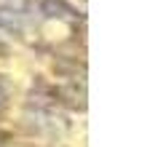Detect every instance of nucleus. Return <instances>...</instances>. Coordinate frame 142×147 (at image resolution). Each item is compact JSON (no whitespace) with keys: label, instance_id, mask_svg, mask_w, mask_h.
<instances>
[{"label":"nucleus","instance_id":"f257e3e1","mask_svg":"<svg viewBox=\"0 0 142 147\" xmlns=\"http://www.w3.org/2000/svg\"><path fill=\"white\" fill-rule=\"evenodd\" d=\"M27 118H30V126L32 128H38V131H48V134H56V131H65L67 123H65V118L56 115V112H51V110H30L27 112Z\"/></svg>","mask_w":142,"mask_h":147},{"label":"nucleus","instance_id":"f03ea898","mask_svg":"<svg viewBox=\"0 0 142 147\" xmlns=\"http://www.w3.org/2000/svg\"><path fill=\"white\" fill-rule=\"evenodd\" d=\"M0 27L8 32H19L24 27V11H16L11 5H0Z\"/></svg>","mask_w":142,"mask_h":147},{"label":"nucleus","instance_id":"7ed1b4c3","mask_svg":"<svg viewBox=\"0 0 142 147\" xmlns=\"http://www.w3.org/2000/svg\"><path fill=\"white\" fill-rule=\"evenodd\" d=\"M40 11L46 13V16H51V19H65V16L73 19V16H75V11L65 3V0H43V3H40Z\"/></svg>","mask_w":142,"mask_h":147},{"label":"nucleus","instance_id":"20e7f679","mask_svg":"<svg viewBox=\"0 0 142 147\" xmlns=\"http://www.w3.org/2000/svg\"><path fill=\"white\" fill-rule=\"evenodd\" d=\"M5 102H8V91H5V86L0 83V110L5 107Z\"/></svg>","mask_w":142,"mask_h":147},{"label":"nucleus","instance_id":"39448f33","mask_svg":"<svg viewBox=\"0 0 142 147\" xmlns=\"http://www.w3.org/2000/svg\"><path fill=\"white\" fill-rule=\"evenodd\" d=\"M0 147H3V136H0Z\"/></svg>","mask_w":142,"mask_h":147}]
</instances>
